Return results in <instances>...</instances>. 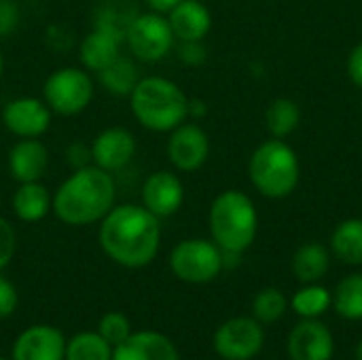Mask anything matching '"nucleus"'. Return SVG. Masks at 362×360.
<instances>
[{"mask_svg": "<svg viewBox=\"0 0 362 360\" xmlns=\"http://www.w3.org/2000/svg\"><path fill=\"white\" fill-rule=\"evenodd\" d=\"M161 219L142 204H115L100 221L98 240L102 250L115 263L138 269L148 265L161 246Z\"/></svg>", "mask_w": 362, "mask_h": 360, "instance_id": "nucleus-1", "label": "nucleus"}, {"mask_svg": "<svg viewBox=\"0 0 362 360\" xmlns=\"http://www.w3.org/2000/svg\"><path fill=\"white\" fill-rule=\"evenodd\" d=\"M117 202L115 176L93 163L72 170L53 193V214L70 227L100 223Z\"/></svg>", "mask_w": 362, "mask_h": 360, "instance_id": "nucleus-2", "label": "nucleus"}, {"mask_svg": "<svg viewBox=\"0 0 362 360\" xmlns=\"http://www.w3.org/2000/svg\"><path fill=\"white\" fill-rule=\"evenodd\" d=\"M127 100L134 119L148 132L170 134L189 119V95L165 76H142Z\"/></svg>", "mask_w": 362, "mask_h": 360, "instance_id": "nucleus-3", "label": "nucleus"}, {"mask_svg": "<svg viewBox=\"0 0 362 360\" xmlns=\"http://www.w3.org/2000/svg\"><path fill=\"white\" fill-rule=\"evenodd\" d=\"M212 242L223 252H246L259 233V212L255 202L238 189L218 193L208 212Z\"/></svg>", "mask_w": 362, "mask_h": 360, "instance_id": "nucleus-4", "label": "nucleus"}, {"mask_svg": "<svg viewBox=\"0 0 362 360\" xmlns=\"http://www.w3.org/2000/svg\"><path fill=\"white\" fill-rule=\"evenodd\" d=\"M248 178L267 199L293 195L301 180V163L295 149L280 138L261 142L248 159Z\"/></svg>", "mask_w": 362, "mask_h": 360, "instance_id": "nucleus-5", "label": "nucleus"}, {"mask_svg": "<svg viewBox=\"0 0 362 360\" xmlns=\"http://www.w3.org/2000/svg\"><path fill=\"white\" fill-rule=\"evenodd\" d=\"M93 79L81 66H62L53 70L42 85V100L51 112L74 117L83 112L93 100Z\"/></svg>", "mask_w": 362, "mask_h": 360, "instance_id": "nucleus-6", "label": "nucleus"}, {"mask_svg": "<svg viewBox=\"0 0 362 360\" xmlns=\"http://www.w3.org/2000/svg\"><path fill=\"white\" fill-rule=\"evenodd\" d=\"M225 267L223 250L204 238L182 240L172 248L170 269L172 274L189 284H206L212 282Z\"/></svg>", "mask_w": 362, "mask_h": 360, "instance_id": "nucleus-7", "label": "nucleus"}, {"mask_svg": "<svg viewBox=\"0 0 362 360\" xmlns=\"http://www.w3.org/2000/svg\"><path fill=\"white\" fill-rule=\"evenodd\" d=\"M125 42L136 62L157 64L174 49V32L165 15L146 11L134 17L125 28Z\"/></svg>", "mask_w": 362, "mask_h": 360, "instance_id": "nucleus-8", "label": "nucleus"}, {"mask_svg": "<svg viewBox=\"0 0 362 360\" xmlns=\"http://www.w3.org/2000/svg\"><path fill=\"white\" fill-rule=\"evenodd\" d=\"M263 344L265 333L257 318H231L214 333V350L225 360L255 359Z\"/></svg>", "mask_w": 362, "mask_h": 360, "instance_id": "nucleus-9", "label": "nucleus"}, {"mask_svg": "<svg viewBox=\"0 0 362 360\" xmlns=\"http://www.w3.org/2000/svg\"><path fill=\"white\" fill-rule=\"evenodd\" d=\"M165 153L174 170L187 174L197 172L210 157V138L202 125L185 121L170 132Z\"/></svg>", "mask_w": 362, "mask_h": 360, "instance_id": "nucleus-10", "label": "nucleus"}, {"mask_svg": "<svg viewBox=\"0 0 362 360\" xmlns=\"http://www.w3.org/2000/svg\"><path fill=\"white\" fill-rule=\"evenodd\" d=\"M2 123L6 132L17 138H40L49 132L53 112L42 98L21 95L13 98L2 108Z\"/></svg>", "mask_w": 362, "mask_h": 360, "instance_id": "nucleus-11", "label": "nucleus"}, {"mask_svg": "<svg viewBox=\"0 0 362 360\" xmlns=\"http://www.w3.org/2000/svg\"><path fill=\"white\" fill-rule=\"evenodd\" d=\"M125 40V30H121L110 19H100L95 28L81 40L78 59L85 70L100 72L121 55V42Z\"/></svg>", "mask_w": 362, "mask_h": 360, "instance_id": "nucleus-12", "label": "nucleus"}, {"mask_svg": "<svg viewBox=\"0 0 362 360\" xmlns=\"http://www.w3.org/2000/svg\"><path fill=\"white\" fill-rule=\"evenodd\" d=\"M89 146H91V163L110 174L125 170L138 151L136 136L127 127H119V125L102 129Z\"/></svg>", "mask_w": 362, "mask_h": 360, "instance_id": "nucleus-13", "label": "nucleus"}, {"mask_svg": "<svg viewBox=\"0 0 362 360\" xmlns=\"http://www.w3.org/2000/svg\"><path fill=\"white\" fill-rule=\"evenodd\" d=\"M142 206L157 219L174 216L185 204V185L176 172L157 170L146 176L140 189Z\"/></svg>", "mask_w": 362, "mask_h": 360, "instance_id": "nucleus-14", "label": "nucleus"}, {"mask_svg": "<svg viewBox=\"0 0 362 360\" xmlns=\"http://www.w3.org/2000/svg\"><path fill=\"white\" fill-rule=\"evenodd\" d=\"M333 352V333L318 318H303L288 335L291 360H331Z\"/></svg>", "mask_w": 362, "mask_h": 360, "instance_id": "nucleus-15", "label": "nucleus"}, {"mask_svg": "<svg viewBox=\"0 0 362 360\" xmlns=\"http://www.w3.org/2000/svg\"><path fill=\"white\" fill-rule=\"evenodd\" d=\"M13 360H66V339L55 327H30L17 337Z\"/></svg>", "mask_w": 362, "mask_h": 360, "instance_id": "nucleus-16", "label": "nucleus"}, {"mask_svg": "<svg viewBox=\"0 0 362 360\" xmlns=\"http://www.w3.org/2000/svg\"><path fill=\"white\" fill-rule=\"evenodd\" d=\"M8 174L19 182H34L47 174L49 151L40 138H19L8 151Z\"/></svg>", "mask_w": 362, "mask_h": 360, "instance_id": "nucleus-17", "label": "nucleus"}, {"mask_svg": "<svg viewBox=\"0 0 362 360\" xmlns=\"http://www.w3.org/2000/svg\"><path fill=\"white\" fill-rule=\"evenodd\" d=\"M165 17L178 42L204 40L212 30V13L199 0H182Z\"/></svg>", "mask_w": 362, "mask_h": 360, "instance_id": "nucleus-18", "label": "nucleus"}, {"mask_svg": "<svg viewBox=\"0 0 362 360\" xmlns=\"http://www.w3.org/2000/svg\"><path fill=\"white\" fill-rule=\"evenodd\" d=\"M112 360H180L176 346L161 333H132L123 344L112 348Z\"/></svg>", "mask_w": 362, "mask_h": 360, "instance_id": "nucleus-19", "label": "nucleus"}, {"mask_svg": "<svg viewBox=\"0 0 362 360\" xmlns=\"http://www.w3.org/2000/svg\"><path fill=\"white\" fill-rule=\"evenodd\" d=\"M11 208L13 214L23 221V223H38L42 221L51 208H53V195L49 193V189L40 182H19L13 199H11Z\"/></svg>", "mask_w": 362, "mask_h": 360, "instance_id": "nucleus-20", "label": "nucleus"}, {"mask_svg": "<svg viewBox=\"0 0 362 360\" xmlns=\"http://www.w3.org/2000/svg\"><path fill=\"white\" fill-rule=\"evenodd\" d=\"M291 267H293V276L301 284L320 282L331 267V250L325 244L308 242L301 248H297Z\"/></svg>", "mask_w": 362, "mask_h": 360, "instance_id": "nucleus-21", "label": "nucleus"}, {"mask_svg": "<svg viewBox=\"0 0 362 360\" xmlns=\"http://www.w3.org/2000/svg\"><path fill=\"white\" fill-rule=\"evenodd\" d=\"M331 255L346 265H362V219H346L333 229Z\"/></svg>", "mask_w": 362, "mask_h": 360, "instance_id": "nucleus-22", "label": "nucleus"}, {"mask_svg": "<svg viewBox=\"0 0 362 360\" xmlns=\"http://www.w3.org/2000/svg\"><path fill=\"white\" fill-rule=\"evenodd\" d=\"M98 79L108 93L129 98V93L134 91V87L138 85L142 74L134 59L119 55L112 64H108L104 70L98 72Z\"/></svg>", "mask_w": 362, "mask_h": 360, "instance_id": "nucleus-23", "label": "nucleus"}, {"mask_svg": "<svg viewBox=\"0 0 362 360\" xmlns=\"http://www.w3.org/2000/svg\"><path fill=\"white\" fill-rule=\"evenodd\" d=\"M301 123V108L291 98H276L265 110V125L272 138H288Z\"/></svg>", "mask_w": 362, "mask_h": 360, "instance_id": "nucleus-24", "label": "nucleus"}, {"mask_svg": "<svg viewBox=\"0 0 362 360\" xmlns=\"http://www.w3.org/2000/svg\"><path fill=\"white\" fill-rule=\"evenodd\" d=\"M333 308L346 320H362V274H350L337 284Z\"/></svg>", "mask_w": 362, "mask_h": 360, "instance_id": "nucleus-25", "label": "nucleus"}, {"mask_svg": "<svg viewBox=\"0 0 362 360\" xmlns=\"http://www.w3.org/2000/svg\"><path fill=\"white\" fill-rule=\"evenodd\" d=\"M331 306H333V295L329 293V289L320 286L318 282L303 284L291 299V308L301 318H320Z\"/></svg>", "mask_w": 362, "mask_h": 360, "instance_id": "nucleus-26", "label": "nucleus"}, {"mask_svg": "<svg viewBox=\"0 0 362 360\" xmlns=\"http://www.w3.org/2000/svg\"><path fill=\"white\" fill-rule=\"evenodd\" d=\"M66 360H112V346L100 333H78L66 344Z\"/></svg>", "mask_w": 362, "mask_h": 360, "instance_id": "nucleus-27", "label": "nucleus"}, {"mask_svg": "<svg viewBox=\"0 0 362 360\" xmlns=\"http://www.w3.org/2000/svg\"><path fill=\"white\" fill-rule=\"evenodd\" d=\"M286 310H288V299L278 289H263L257 293L252 301V316L261 325L278 323L286 314Z\"/></svg>", "mask_w": 362, "mask_h": 360, "instance_id": "nucleus-28", "label": "nucleus"}, {"mask_svg": "<svg viewBox=\"0 0 362 360\" xmlns=\"http://www.w3.org/2000/svg\"><path fill=\"white\" fill-rule=\"evenodd\" d=\"M98 333L115 348L132 335V327H129V320L121 312H110L100 320Z\"/></svg>", "mask_w": 362, "mask_h": 360, "instance_id": "nucleus-29", "label": "nucleus"}, {"mask_svg": "<svg viewBox=\"0 0 362 360\" xmlns=\"http://www.w3.org/2000/svg\"><path fill=\"white\" fill-rule=\"evenodd\" d=\"M15 250H17V231L4 216H0V272L11 263Z\"/></svg>", "mask_w": 362, "mask_h": 360, "instance_id": "nucleus-30", "label": "nucleus"}, {"mask_svg": "<svg viewBox=\"0 0 362 360\" xmlns=\"http://www.w3.org/2000/svg\"><path fill=\"white\" fill-rule=\"evenodd\" d=\"M19 6L15 0H0V38L11 36L19 25Z\"/></svg>", "mask_w": 362, "mask_h": 360, "instance_id": "nucleus-31", "label": "nucleus"}, {"mask_svg": "<svg viewBox=\"0 0 362 360\" xmlns=\"http://www.w3.org/2000/svg\"><path fill=\"white\" fill-rule=\"evenodd\" d=\"M178 57H180V62H185V64H189V66H199V64L206 62V47H204L202 40L180 42Z\"/></svg>", "mask_w": 362, "mask_h": 360, "instance_id": "nucleus-32", "label": "nucleus"}, {"mask_svg": "<svg viewBox=\"0 0 362 360\" xmlns=\"http://www.w3.org/2000/svg\"><path fill=\"white\" fill-rule=\"evenodd\" d=\"M17 291L15 286L0 276V318H8L15 310H17Z\"/></svg>", "mask_w": 362, "mask_h": 360, "instance_id": "nucleus-33", "label": "nucleus"}, {"mask_svg": "<svg viewBox=\"0 0 362 360\" xmlns=\"http://www.w3.org/2000/svg\"><path fill=\"white\" fill-rule=\"evenodd\" d=\"M66 161L72 166V170H78L83 166L91 163V146L83 142H74L66 149Z\"/></svg>", "mask_w": 362, "mask_h": 360, "instance_id": "nucleus-34", "label": "nucleus"}, {"mask_svg": "<svg viewBox=\"0 0 362 360\" xmlns=\"http://www.w3.org/2000/svg\"><path fill=\"white\" fill-rule=\"evenodd\" d=\"M346 70H348L350 81H352L358 89H362V40L350 51L348 62H346Z\"/></svg>", "mask_w": 362, "mask_h": 360, "instance_id": "nucleus-35", "label": "nucleus"}, {"mask_svg": "<svg viewBox=\"0 0 362 360\" xmlns=\"http://www.w3.org/2000/svg\"><path fill=\"white\" fill-rule=\"evenodd\" d=\"M146 2V6H148V11H155V13H161V15H168L178 2H182V0H144Z\"/></svg>", "mask_w": 362, "mask_h": 360, "instance_id": "nucleus-36", "label": "nucleus"}, {"mask_svg": "<svg viewBox=\"0 0 362 360\" xmlns=\"http://www.w3.org/2000/svg\"><path fill=\"white\" fill-rule=\"evenodd\" d=\"M2 74H4V55H2V49H0V81H2Z\"/></svg>", "mask_w": 362, "mask_h": 360, "instance_id": "nucleus-37", "label": "nucleus"}, {"mask_svg": "<svg viewBox=\"0 0 362 360\" xmlns=\"http://www.w3.org/2000/svg\"><path fill=\"white\" fill-rule=\"evenodd\" d=\"M356 360H362V342L358 344V348H356Z\"/></svg>", "mask_w": 362, "mask_h": 360, "instance_id": "nucleus-38", "label": "nucleus"}, {"mask_svg": "<svg viewBox=\"0 0 362 360\" xmlns=\"http://www.w3.org/2000/svg\"><path fill=\"white\" fill-rule=\"evenodd\" d=\"M361 110H362V100H361Z\"/></svg>", "mask_w": 362, "mask_h": 360, "instance_id": "nucleus-39", "label": "nucleus"}, {"mask_svg": "<svg viewBox=\"0 0 362 360\" xmlns=\"http://www.w3.org/2000/svg\"><path fill=\"white\" fill-rule=\"evenodd\" d=\"M0 360H4V359H0Z\"/></svg>", "mask_w": 362, "mask_h": 360, "instance_id": "nucleus-40", "label": "nucleus"}]
</instances>
